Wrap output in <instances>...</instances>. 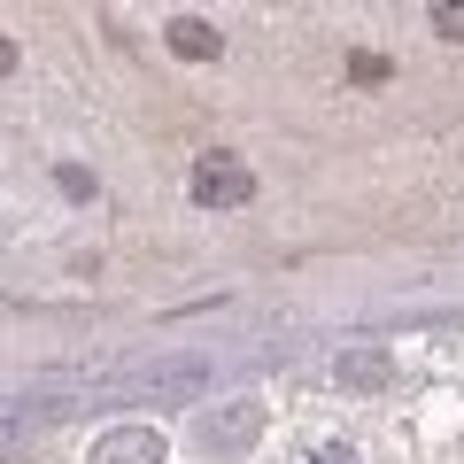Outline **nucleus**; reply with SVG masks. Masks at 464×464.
<instances>
[{"instance_id": "nucleus-7", "label": "nucleus", "mask_w": 464, "mask_h": 464, "mask_svg": "<svg viewBox=\"0 0 464 464\" xmlns=\"http://www.w3.org/2000/svg\"><path fill=\"white\" fill-rule=\"evenodd\" d=\"M302 464H364V457H356V449H348V441H317V449H310V457H302Z\"/></svg>"}, {"instance_id": "nucleus-6", "label": "nucleus", "mask_w": 464, "mask_h": 464, "mask_svg": "<svg viewBox=\"0 0 464 464\" xmlns=\"http://www.w3.org/2000/svg\"><path fill=\"white\" fill-rule=\"evenodd\" d=\"M433 32H441L449 47H464V0H433Z\"/></svg>"}, {"instance_id": "nucleus-2", "label": "nucleus", "mask_w": 464, "mask_h": 464, "mask_svg": "<svg viewBox=\"0 0 464 464\" xmlns=\"http://www.w3.org/2000/svg\"><path fill=\"white\" fill-rule=\"evenodd\" d=\"M194 433H201V449H209V457H240V449L264 433V402H232V411H209Z\"/></svg>"}, {"instance_id": "nucleus-1", "label": "nucleus", "mask_w": 464, "mask_h": 464, "mask_svg": "<svg viewBox=\"0 0 464 464\" xmlns=\"http://www.w3.org/2000/svg\"><path fill=\"white\" fill-rule=\"evenodd\" d=\"M186 194H194L201 209H240V201H256V170L217 148V155H201V163L186 170Z\"/></svg>"}, {"instance_id": "nucleus-3", "label": "nucleus", "mask_w": 464, "mask_h": 464, "mask_svg": "<svg viewBox=\"0 0 464 464\" xmlns=\"http://www.w3.org/2000/svg\"><path fill=\"white\" fill-rule=\"evenodd\" d=\"M333 380H341L348 395H387V387H395V356H387V348H341V356H333Z\"/></svg>"}, {"instance_id": "nucleus-4", "label": "nucleus", "mask_w": 464, "mask_h": 464, "mask_svg": "<svg viewBox=\"0 0 464 464\" xmlns=\"http://www.w3.org/2000/svg\"><path fill=\"white\" fill-rule=\"evenodd\" d=\"M170 457V441L155 426H109L93 441V464H163Z\"/></svg>"}, {"instance_id": "nucleus-5", "label": "nucleus", "mask_w": 464, "mask_h": 464, "mask_svg": "<svg viewBox=\"0 0 464 464\" xmlns=\"http://www.w3.org/2000/svg\"><path fill=\"white\" fill-rule=\"evenodd\" d=\"M217 47H225V32L201 16H179L170 24V54H186V63H217Z\"/></svg>"}]
</instances>
